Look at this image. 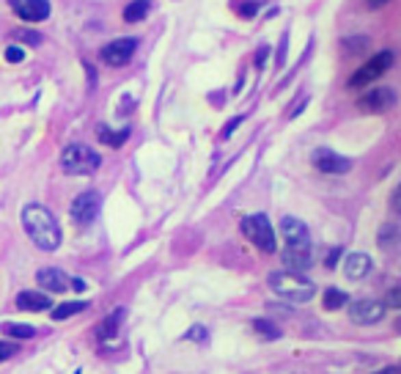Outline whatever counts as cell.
<instances>
[{
  "label": "cell",
  "mask_w": 401,
  "mask_h": 374,
  "mask_svg": "<svg viewBox=\"0 0 401 374\" xmlns=\"http://www.w3.org/2000/svg\"><path fill=\"white\" fill-rule=\"evenodd\" d=\"M23 226L28 232V237L42 248V251H55L61 245V226L55 221V215L42 207V204H28L23 210Z\"/></svg>",
  "instance_id": "2"
},
{
  "label": "cell",
  "mask_w": 401,
  "mask_h": 374,
  "mask_svg": "<svg viewBox=\"0 0 401 374\" xmlns=\"http://www.w3.org/2000/svg\"><path fill=\"white\" fill-rule=\"evenodd\" d=\"M313 168L322 171V173H349L352 171V160L322 146V149L313 151Z\"/></svg>",
  "instance_id": "10"
},
{
  "label": "cell",
  "mask_w": 401,
  "mask_h": 374,
  "mask_svg": "<svg viewBox=\"0 0 401 374\" xmlns=\"http://www.w3.org/2000/svg\"><path fill=\"white\" fill-rule=\"evenodd\" d=\"M286 64V36L281 39V50H278V66H283Z\"/></svg>",
  "instance_id": "31"
},
{
  "label": "cell",
  "mask_w": 401,
  "mask_h": 374,
  "mask_svg": "<svg viewBox=\"0 0 401 374\" xmlns=\"http://www.w3.org/2000/svg\"><path fill=\"white\" fill-rule=\"evenodd\" d=\"M357 105H360V110H365V113H385V110L396 108V91L387 88V86H379V88L368 91L365 97H360Z\"/></svg>",
  "instance_id": "11"
},
{
  "label": "cell",
  "mask_w": 401,
  "mask_h": 374,
  "mask_svg": "<svg viewBox=\"0 0 401 374\" xmlns=\"http://www.w3.org/2000/svg\"><path fill=\"white\" fill-rule=\"evenodd\" d=\"M124 316H127V311L124 308H116L113 314H107L99 325H96V338L99 341H113L116 336H118V330H121V325H124Z\"/></svg>",
  "instance_id": "14"
},
{
  "label": "cell",
  "mask_w": 401,
  "mask_h": 374,
  "mask_svg": "<svg viewBox=\"0 0 401 374\" xmlns=\"http://www.w3.org/2000/svg\"><path fill=\"white\" fill-rule=\"evenodd\" d=\"M17 352H20L17 341H0V363H3V360H9V358H14Z\"/></svg>",
  "instance_id": "27"
},
{
  "label": "cell",
  "mask_w": 401,
  "mask_h": 374,
  "mask_svg": "<svg viewBox=\"0 0 401 374\" xmlns=\"http://www.w3.org/2000/svg\"><path fill=\"white\" fill-rule=\"evenodd\" d=\"M127 138H129V129L124 127V129H110V127H99V143H105V146H113V149H118V146H124L127 143Z\"/></svg>",
  "instance_id": "18"
},
{
  "label": "cell",
  "mask_w": 401,
  "mask_h": 374,
  "mask_svg": "<svg viewBox=\"0 0 401 374\" xmlns=\"http://www.w3.org/2000/svg\"><path fill=\"white\" fill-rule=\"evenodd\" d=\"M9 3L25 23H44L50 17V0H9Z\"/></svg>",
  "instance_id": "12"
},
{
  "label": "cell",
  "mask_w": 401,
  "mask_h": 374,
  "mask_svg": "<svg viewBox=\"0 0 401 374\" xmlns=\"http://www.w3.org/2000/svg\"><path fill=\"white\" fill-rule=\"evenodd\" d=\"M256 12H259V3H242V6H240V14L248 17V20H250Z\"/></svg>",
  "instance_id": "30"
},
{
  "label": "cell",
  "mask_w": 401,
  "mask_h": 374,
  "mask_svg": "<svg viewBox=\"0 0 401 374\" xmlns=\"http://www.w3.org/2000/svg\"><path fill=\"white\" fill-rule=\"evenodd\" d=\"M281 237L286 242L283 251V264L292 273H305L313 264V251H311V232L300 218L286 215L281 221Z\"/></svg>",
  "instance_id": "1"
},
{
  "label": "cell",
  "mask_w": 401,
  "mask_h": 374,
  "mask_svg": "<svg viewBox=\"0 0 401 374\" xmlns=\"http://www.w3.org/2000/svg\"><path fill=\"white\" fill-rule=\"evenodd\" d=\"M346 303H349V295L341 292V289H327V292H324V300H322V306H324L327 311H338V308H344Z\"/></svg>",
  "instance_id": "22"
},
{
  "label": "cell",
  "mask_w": 401,
  "mask_h": 374,
  "mask_svg": "<svg viewBox=\"0 0 401 374\" xmlns=\"http://www.w3.org/2000/svg\"><path fill=\"white\" fill-rule=\"evenodd\" d=\"M99 210H102V196L96 193V190H86V193H80L75 201H72V221L77 223V226H88V223H94L96 221V215H99Z\"/></svg>",
  "instance_id": "7"
},
{
  "label": "cell",
  "mask_w": 401,
  "mask_h": 374,
  "mask_svg": "<svg viewBox=\"0 0 401 374\" xmlns=\"http://www.w3.org/2000/svg\"><path fill=\"white\" fill-rule=\"evenodd\" d=\"M36 281H39V286H42L44 292H50V295H64V292L72 289V275H66V273L58 270V267H44V270H39V273H36Z\"/></svg>",
  "instance_id": "13"
},
{
  "label": "cell",
  "mask_w": 401,
  "mask_h": 374,
  "mask_svg": "<svg viewBox=\"0 0 401 374\" xmlns=\"http://www.w3.org/2000/svg\"><path fill=\"white\" fill-rule=\"evenodd\" d=\"M267 284H270V289H272L278 297H283V300H289V303H308V300L316 297V284L308 281V278H302L300 273H292V270L270 273Z\"/></svg>",
  "instance_id": "3"
},
{
  "label": "cell",
  "mask_w": 401,
  "mask_h": 374,
  "mask_svg": "<svg viewBox=\"0 0 401 374\" xmlns=\"http://www.w3.org/2000/svg\"><path fill=\"white\" fill-rule=\"evenodd\" d=\"M207 338H209V330L200 327V325H195V327H190V330L184 333V341H195V344H204Z\"/></svg>",
  "instance_id": "26"
},
{
  "label": "cell",
  "mask_w": 401,
  "mask_h": 374,
  "mask_svg": "<svg viewBox=\"0 0 401 374\" xmlns=\"http://www.w3.org/2000/svg\"><path fill=\"white\" fill-rule=\"evenodd\" d=\"M148 12H151V3H148V0H132V3L124 9V20H127V23H140V20L148 17Z\"/></svg>",
  "instance_id": "19"
},
{
  "label": "cell",
  "mask_w": 401,
  "mask_h": 374,
  "mask_svg": "<svg viewBox=\"0 0 401 374\" xmlns=\"http://www.w3.org/2000/svg\"><path fill=\"white\" fill-rule=\"evenodd\" d=\"M365 47H368V39L365 36H349V39H344V50L352 53V55L354 53H363Z\"/></svg>",
  "instance_id": "24"
},
{
  "label": "cell",
  "mask_w": 401,
  "mask_h": 374,
  "mask_svg": "<svg viewBox=\"0 0 401 374\" xmlns=\"http://www.w3.org/2000/svg\"><path fill=\"white\" fill-rule=\"evenodd\" d=\"M371 273V256L368 253H349L344 262V275L349 281H360Z\"/></svg>",
  "instance_id": "15"
},
{
  "label": "cell",
  "mask_w": 401,
  "mask_h": 374,
  "mask_svg": "<svg viewBox=\"0 0 401 374\" xmlns=\"http://www.w3.org/2000/svg\"><path fill=\"white\" fill-rule=\"evenodd\" d=\"M86 308H88L86 300H72V303H61V306H55V308L50 311V316H53L55 322H64V319H69V316H75V314H80V311H86Z\"/></svg>",
  "instance_id": "17"
},
{
  "label": "cell",
  "mask_w": 401,
  "mask_h": 374,
  "mask_svg": "<svg viewBox=\"0 0 401 374\" xmlns=\"http://www.w3.org/2000/svg\"><path fill=\"white\" fill-rule=\"evenodd\" d=\"M17 308L20 311H47V308H53V300L44 292H20Z\"/></svg>",
  "instance_id": "16"
},
{
  "label": "cell",
  "mask_w": 401,
  "mask_h": 374,
  "mask_svg": "<svg viewBox=\"0 0 401 374\" xmlns=\"http://www.w3.org/2000/svg\"><path fill=\"white\" fill-rule=\"evenodd\" d=\"M385 314H387V308H385L382 300H354V303H349V319L354 325H376V322L385 319Z\"/></svg>",
  "instance_id": "9"
},
{
  "label": "cell",
  "mask_w": 401,
  "mask_h": 374,
  "mask_svg": "<svg viewBox=\"0 0 401 374\" xmlns=\"http://www.w3.org/2000/svg\"><path fill=\"white\" fill-rule=\"evenodd\" d=\"M242 121H245V119H242V116H237V119H234V121H231V124H229V127H226V132H223V135H226V138H229V135H231V132H234V129H237V127H240V124H242Z\"/></svg>",
  "instance_id": "33"
},
{
  "label": "cell",
  "mask_w": 401,
  "mask_h": 374,
  "mask_svg": "<svg viewBox=\"0 0 401 374\" xmlns=\"http://www.w3.org/2000/svg\"><path fill=\"white\" fill-rule=\"evenodd\" d=\"M135 50H138V39L135 36H124V39H116V42L105 45L102 53H99V58L107 66H127L132 61Z\"/></svg>",
  "instance_id": "8"
},
{
  "label": "cell",
  "mask_w": 401,
  "mask_h": 374,
  "mask_svg": "<svg viewBox=\"0 0 401 374\" xmlns=\"http://www.w3.org/2000/svg\"><path fill=\"white\" fill-rule=\"evenodd\" d=\"M398 226L396 223H387V226H382V232H379V237H376V242H379V248L382 251H396L398 248Z\"/></svg>",
  "instance_id": "20"
},
{
  "label": "cell",
  "mask_w": 401,
  "mask_h": 374,
  "mask_svg": "<svg viewBox=\"0 0 401 374\" xmlns=\"http://www.w3.org/2000/svg\"><path fill=\"white\" fill-rule=\"evenodd\" d=\"M12 39H17V42H23V45H42V34H36V31H14L12 34Z\"/></svg>",
  "instance_id": "25"
},
{
  "label": "cell",
  "mask_w": 401,
  "mask_h": 374,
  "mask_svg": "<svg viewBox=\"0 0 401 374\" xmlns=\"http://www.w3.org/2000/svg\"><path fill=\"white\" fill-rule=\"evenodd\" d=\"M382 303H385V308H401V289L393 286V289L387 292V300H382Z\"/></svg>",
  "instance_id": "28"
},
{
  "label": "cell",
  "mask_w": 401,
  "mask_h": 374,
  "mask_svg": "<svg viewBox=\"0 0 401 374\" xmlns=\"http://www.w3.org/2000/svg\"><path fill=\"white\" fill-rule=\"evenodd\" d=\"M267 53H270L267 47L259 50V55H256V66H259V69H264V64H267Z\"/></svg>",
  "instance_id": "32"
},
{
  "label": "cell",
  "mask_w": 401,
  "mask_h": 374,
  "mask_svg": "<svg viewBox=\"0 0 401 374\" xmlns=\"http://www.w3.org/2000/svg\"><path fill=\"white\" fill-rule=\"evenodd\" d=\"M253 330H256L259 336H264V338H281V336H283V333H281V327H278L275 322L261 319V316H256V319H253Z\"/></svg>",
  "instance_id": "23"
},
{
  "label": "cell",
  "mask_w": 401,
  "mask_h": 374,
  "mask_svg": "<svg viewBox=\"0 0 401 374\" xmlns=\"http://www.w3.org/2000/svg\"><path fill=\"white\" fill-rule=\"evenodd\" d=\"M393 58H396V55H393L390 50H385V53L368 58V61L349 77V88H363V86H368V83H376V80L393 66Z\"/></svg>",
  "instance_id": "6"
},
{
  "label": "cell",
  "mask_w": 401,
  "mask_h": 374,
  "mask_svg": "<svg viewBox=\"0 0 401 374\" xmlns=\"http://www.w3.org/2000/svg\"><path fill=\"white\" fill-rule=\"evenodd\" d=\"M0 330H3V336H12V338H34L36 336V327L20 325V322H3Z\"/></svg>",
  "instance_id": "21"
},
{
  "label": "cell",
  "mask_w": 401,
  "mask_h": 374,
  "mask_svg": "<svg viewBox=\"0 0 401 374\" xmlns=\"http://www.w3.org/2000/svg\"><path fill=\"white\" fill-rule=\"evenodd\" d=\"M390 0H365V6L368 9H382V6H387Z\"/></svg>",
  "instance_id": "34"
},
{
  "label": "cell",
  "mask_w": 401,
  "mask_h": 374,
  "mask_svg": "<svg viewBox=\"0 0 401 374\" xmlns=\"http://www.w3.org/2000/svg\"><path fill=\"white\" fill-rule=\"evenodd\" d=\"M338 256H341V251H330V256H327V267H330V270L335 267V262H338Z\"/></svg>",
  "instance_id": "35"
},
{
  "label": "cell",
  "mask_w": 401,
  "mask_h": 374,
  "mask_svg": "<svg viewBox=\"0 0 401 374\" xmlns=\"http://www.w3.org/2000/svg\"><path fill=\"white\" fill-rule=\"evenodd\" d=\"M242 234L264 253H275L278 251V240H275V229L270 223V218L264 212H256V215H248L242 218Z\"/></svg>",
  "instance_id": "5"
},
{
  "label": "cell",
  "mask_w": 401,
  "mask_h": 374,
  "mask_svg": "<svg viewBox=\"0 0 401 374\" xmlns=\"http://www.w3.org/2000/svg\"><path fill=\"white\" fill-rule=\"evenodd\" d=\"M61 165L72 176H88L102 165V157H99V151H94L86 143H69L61 151Z\"/></svg>",
  "instance_id": "4"
},
{
  "label": "cell",
  "mask_w": 401,
  "mask_h": 374,
  "mask_svg": "<svg viewBox=\"0 0 401 374\" xmlns=\"http://www.w3.org/2000/svg\"><path fill=\"white\" fill-rule=\"evenodd\" d=\"M376 374H398V366H387V369H382V371H376Z\"/></svg>",
  "instance_id": "36"
},
{
  "label": "cell",
  "mask_w": 401,
  "mask_h": 374,
  "mask_svg": "<svg viewBox=\"0 0 401 374\" xmlns=\"http://www.w3.org/2000/svg\"><path fill=\"white\" fill-rule=\"evenodd\" d=\"M23 58H25L23 47H17V45H9V47H6V61H9V64H20Z\"/></svg>",
  "instance_id": "29"
}]
</instances>
